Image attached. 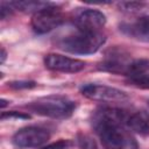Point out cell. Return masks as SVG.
Masks as SVG:
<instances>
[{
  "label": "cell",
  "instance_id": "cell-1",
  "mask_svg": "<svg viewBox=\"0 0 149 149\" xmlns=\"http://www.w3.org/2000/svg\"><path fill=\"white\" fill-rule=\"evenodd\" d=\"M127 121L122 111L101 108L93 116V126L105 149H137V142L128 133L123 122Z\"/></svg>",
  "mask_w": 149,
  "mask_h": 149
},
{
  "label": "cell",
  "instance_id": "cell-2",
  "mask_svg": "<svg viewBox=\"0 0 149 149\" xmlns=\"http://www.w3.org/2000/svg\"><path fill=\"white\" fill-rule=\"evenodd\" d=\"M27 108L42 116L52 119H68L72 115L76 104L68 97L48 95L29 102Z\"/></svg>",
  "mask_w": 149,
  "mask_h": 149
},
{
  "label": "cell",
  "instance_id": "cell-3",
  "mask_svg": "<svg viewBox=\"0 0 149 149\" xmlns=\"http://www.w3.org/2000/svg\"><path fill=\"white\" fill-rule=\"evenodd\" d=\"M106 37L102 33H85L79 31L63 37L58 42V47L68 52L77 55L94 54L105 43Z\"/></svg>",
  "mask_w": 149,
  "mask_h": 149
},
{
  "label": "cell",
  "instance_id": "cell-4",
  "mask_svg": "<svg viewBox=\"0 0 149 149\" xmlns=\"http://www.w3.org/2000/svg\"><path fill=\"white\" fill-rule=\"evenodd\" d=\"M80 92L84 97H86L87 99L94 100V101L122 102L128 99V95L126 92L116 87L100 85V84H86L81 86Z\"/></svg>",
  "mask_w": 149,
  "mask_h": 149
},
{
  "label": "cell",
  "instance_id": "cell-5",
  "mask_svg": "<svg viewBox=\"0 0 149 149\" xmlns=\"http://www.w3.org/2000/svg\"><path fill=\"white\" fill-rule=\"evenodd\" d=\"M50 134L47 129L36 126H28L19 129L13 136L14 146L19 148H37L47 143Z\"/></svg>",
  "mask_w": 149,
  "mask_h": 149
},
{
  "label": "cell",
  "instance_id": "cell-6",
  "mask_svg": "<svg viewBox=\"0 0 149 149\" xmlns=\"http://www.w3.org/2000/svg\"><path fill=\"white\" fill-rule=\"evenodd\" d=\"M64 22V15L57 9L55 5L35 13L31 17V28L37 34H45L55 28H58Z\"/></svg>",
  "mask_w": 149,
  "mask_h": 149
},
{
  "label": "cell",
  "instance_id": "cell-7",
  "mask_svg": "<svg viewBox=\"0 0 149 149\" xmlns=\"http://www.w3.org/2000/svg\"><path fill=\"white\" fill-rule=\"evenodd\" d=\"M74 24L79 31L100 33V29L106 24V16L98 9L84 8L76 15Z\"/></svg>",
  "mask_w": 149,
  "mask_h": 149
},
{
  "label": "cell",
  "instance_id": "cell-8",
  "mask_svg": "<svg viewBox=\"0 0 149 149\" xmlns=\"http://www.w3.org/2000/svg\"><path fill=\"white\" fill-rule=\"evenodd\" d=\"M44 65L52 71L76 73L85 68V62L59 54H48L44 57Z\"/></svg>",
  "mask_w": 149,
  "mask_h": 149
},
{
  "label": "cell",
  "instance_id": "cell-9",
  "mask_svg": "<svg viewBox=\"0 0 149 149\" xmlns=\"http://www.w3.org/2000/svg\"><path fill=\"white\" fill-rule=\"evenodd\" d=\"M120 30L136 41L149 43V16L144 15L134 21L125 22L120 24Z\"/></svg>",
  "mask_w": 149,
  "mask_h": 149
},
{
  "label": "cell",
  "instance_id": "cell-10",
  "mask_svg": "<svg viewBox=\"0 0 149 149\" xmlns=\"http://www.w3.org/2000/svg\"><path fill=\"white\" fill-rule=\"evenodd\" d=\"M127 126L136 134H149V114L144 111H137L133 113L126 121Z\"/></svg>",
  "mask_w": 149,
  "mask_h": 149
},
{
  "label": "cell",
  "instance_id": "cell-11",
  "mask_svg": "<svg viewBox=\"0 0 149 149\" xmlns=\"http://www.w3.org/2000/svg\"><path fill=\"white\" fill-rule=\"evenodd\" d=\"M8 5L10 6L12 9H17L21 12H34L38 13L41 10H44L49 7L52 6V3L50 2H44V1H10L8 2Z\"/></svg>",
  "mask_w": 149,
  "mask_h": 149
},
{
  "label": "cell",
  "instance_id": "cell-12",
  "mask_svg": "<svg viewBox=\"0 0 149 149\" xmlns=\"http://www.w3.org/2000/svg\"><path fill=\"white\" fill-rule=\"evenodd\" d=\"M144 74H149V59L140 58V59L130 61L126 76L130 78V77H137Z\"/></svg>",
  "mask_w": 149,
  "mask_h": 149
},
{
  "label": "cell",
  "instance_id": "cell-13",
  "mask_svg": "<svg viewBox=\"0 0 149 149\" xmlns=\"http://www.w3.org/2000/svg\"><path fill=\"white\" fill-rule=\"evenodd\" d=\"M128 80L130 84H133L136 87H140L143 90H149V74L130 77V78H128Z\"/></svg>",
  "mask_w": 149,
  "mask_h": 149
},
{
  "label": "cell",
  "instance_id": "cell-14",
  "mask_svg": "<svg viewBox=\"0 0 149 149\" xmlns=\"http://www.w3.org/2000/svg\"><path fill=\"white\" fill-rule=\"evenodd\" d=\"M72 141L70 140H59L57 142H54V143H50L41 149H70L72 147Z\"/></svg>",
  "mask_w": 149,
  "mask_h": 149
},
{
  "label": "cell",
  "instance_id": "cell-15",
  "mask_svg": "<svg viewBox=\"0 0 149 149\" xmlns=\"http://www.w3.org/2000/svg\"><path fill=\"white\" fill-rule=\"evenodd\" d=\"M8 86L15 90H21V88H33L36 86L35 81L30 80H16V81H10L8 83Z\"/></svg>",
  "mask_w": 149,
  "mask_h": 149
},
{
  "label": "cell",
  "instance_id": "cell-16",
  "mask_svg": "<svg viewBox=\"0 0 149 149\" xmlns=\"http://www.w3.org/2000/svg\"><path fill=\"white\" fill-rule=\"evenodd\" d=\"M1 120L6 119H29L30 115L22 113V112H16V111H9V112H2L1 113Z\"/></svg>",
  "mask_w": 149,
  "mask_h": 149
},
{
  "label": "cell",
  "instance_id": "cell-17",
  "mask_svg": "<svg viewBox=\"0 0 149 149\" xmlns=\"http://www.w3.org/2000/svg\"><path fill=\"white\" fill-rule=\"evenodd\" d=\"M79 146L83 148V149H95V143L94 141L86 136V135H83L80 139H79Z\"/></svg>",
  "mask_w": 149,
  "mask_h": 149
},
{
  "label": "cell",
  "instance_id": "cell-18",
  "mask_svg": "<svg viewBox=\"0 0 149 149\" xmlns=\"http://www.w3.org/2000/svg\"><path fill=\"white\" fill-rule=\"evenodd\" d=\"M123 9L128 10V12H137L141 9V7L143 6L142 3H139V2H123L120 5Z\"/></svg>",
  "mask_w": 149,
  "mask_h": 149
},
{
  "label": "cell",
  "instance_id": "cell-19",
  "mask_svg": "<svg viewBox=\"0 0 149 149\" xmlns=\"http://www.w3.org/2000/svg\"><path fill=\"white\" fill-rule=\"evenodd\" d=\"M6 57H7V52H6V50L3 49V48H1V59H0V62H1V64L6 61Z\"/></svg>",
  "mask_w": 149,
  "mask_h": 149
},
{
  "label": "cell",
  "instance_id": "cell-20",
  "mask_svg": "<svg viewBox=\"0 0 149 149\" xmlns=\"http://www.w3.org/2000/svg\"><path fill=\"white\" fill-rule=\"evenodd\" d=\"M7 102H8L7 100H5V99H1V104H0V107H1V108H3L5 106H7Z\"/></svg>",
  "mask_w": 149,
  "mask_h": 149
},
{
  "label": "cell",
  "instance_id": "cell-21",
  "mask_svg": "<svg viewBox=\"0 0 149 149\" xmlns=\"http://www.w3.org/2000/svg\"><path fill=\"white\" fill-rule=\"evenodd\" d=\"M148 105H149V101H148Z\"/></svg>",
  "mask_w": 149,
  "mask_h": 149
}]
</instances>
